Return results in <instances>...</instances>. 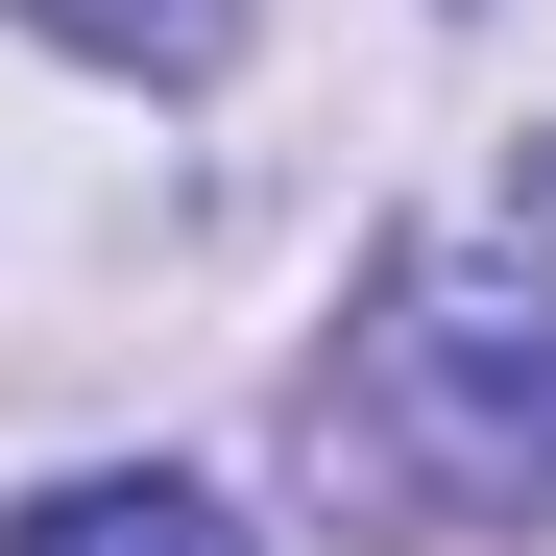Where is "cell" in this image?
<instances>
[{"instance_id": "cell-3", "label": "cell", "mask_w": 556, "mask_h": 556, "mask_svg": "<svg viewBox=\"0 0 556 556\" xmlns=\"http://www.w3.org/2000/svg\"><path fill=\"white\" fill-rule=\"evenodd\" d=\"M25 25H49L73 73H218V49H242V0H25Z\"/></svg>"}, {"instance_id": "cell-2", "label": "cell", "mask_w": 556, "mask_h": 556, "mask_svg": "<svg viewBox=\"0 0 556 556\" xmlns=\"http://www.w3.org/2000/svg\"><path fill=\"white\" fill-rule=\"evenodd\" d=\"M0 556H266L218 484H169V459H73V484L0 508Z\"/></svg>"}, {"instance_id": "cell-1", "label": "cell", "mask_w": 556, "mask_h": 556, "mask_svg": "<svg viewBox=\"0 0 556 556\" xmlns=\"http://www.w3.org/2000/svg\"><path fill=\"white\" fill-rule=\"evenodd\" d=\"M315 484L363 532H556V291L388 266L315 363Z\"/></svg>"}]
</instances>
